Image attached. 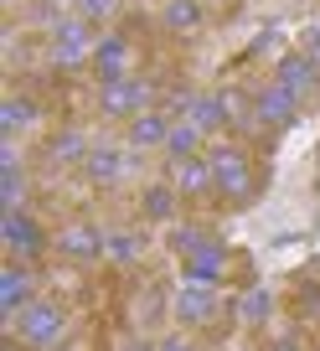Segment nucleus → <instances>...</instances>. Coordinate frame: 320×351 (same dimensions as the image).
<instances>
[{
  "label": "nucleus",
  "instance_id": "f257e3e1",
  "mask_svg": "<svg viewBox=\"0 0 320 351\" xmlns=\"http://www.w3.org/2000/svg\"><path fill=\"white\" fill-rule=\"evenodd\" d=\"M201 155H207L212 176H217V197L227 202V207H254L258 202V171H254V160H248L243 134H217V140H207Z\"/></svg>",
  "mask_w": 320,
  "mask_h": 351
},
{
  "label": "nucleus",
  "instance_id": "f03ea898",
  "mask_svg": "<svg viewBox=\"0 0 320 351\" xmlns=\"http://www.w3.org/2000/svg\"><path fill=\"white\" fill-rule=\"evenodd\" d=\"M99 32H103V26L83 21L77 11L57 16V21L47 26V62H52L57 73H88V62H93V42H99Z\"/></svg>",
  "mask_w": 320,
  "mask_h": 351
},
{
  "label": "nucleus",
  "instance_id": "7ed1b4c3",
  "mask_svg": "<svg viewBox=\"0 0 320 351\" xmlns=\"http://www.w3.org/2000/svg\"><path fill=\"white\" fill-rule=\"evenodd\" d=\"M0 330H5L11 341H21V346H32V351L62 346V341H67V305L52 300V295H36L11 326H0Z\"/></svg>",
  "mask_w": 320,
  "mask_h": 351
},
{
  "label": "nucleus",
  "instance_id": "20e7f679",
  "mask_svg": "<svg viewBox=\"0 0 320 351\" xmlns=\"http://www.w3.org/2000/svg\"><path fill=\"white\" fill-rule=\"evenodd\" d=\"M150 104H160V88H155V77H145V73H124V77H114V83L93 88V109H99L109 124H130L134 114L150 109Z\"/></svg>",
  "mask_w": 320,
  "mask_h": 351
},
{
  "label": "nucleus",
  "instance_id": "39448f33",
  "mask_svg": "<svg viewBox=\"0 0 320 351\" xmlns=\"http://www.w3.org/2000/svg\"><path fill=\"white\" fill-rule=\"evenodd\" d=\"M57 232L42 228V217H36L32 207H11L0 212V248H5V258H26V263H42L47 253H52Z\"/></svg>",
  "mask_w": 320,
  "mask_h": 351
},
{
  "label": "nucleus",
  "instance_id": "423d86ee",
  "mask_svg": "<svg viewBox=\"0 0 320 351\" xmlns=\"http://www.w3.org/2000/svg\"><path fill=\"white\" fill-rule=\"evenodd\" d=\"M222 315H227V300H222V289H212V285L181 279L176 295H171V320L186 326V330H212Z\"/></svg>",
  "mask_w": 320,
  "mask_h": 351
},
{
  "label": "nucleus",
  "instance_id": "0eeeda50",
  "mask_svg": "<svg viewBox=\"0 0 320 351\" xmlns=\"http://www.w3.org/2000/svg\"><path fill=\"white\" fill-rule=\"evenodd\" d=\"M254 119L264 134H279V130H295L299 119H305V99H295L284 83H258L254 88Z\"/></svg>",
  "mask_w": 320,
  "mask_h": 351
},
{
  "label": "nucleus",
  "instance_id": "6e6552de",
  "mask_svg": "<svg viewBox=\"0 0 320 351\" xmlns=\"http://www.w3.org/2000/svg\"><path fill=\"white\" fill-rule=\"evenodd\" d=\"M36 295H42L36 263H26V258H5V263H0V326H11Z\"/></svg>",
  "mask_w": 320,
  "mask_h": 351
},
{
  "label": "nucleus",
  "instance_id": "1a4fd4ad",
  "mask_svg": "<svg viewBox=\"0 0 320 351\" xmlns=\"http://www.w3.org/2000/svg\"><path fill=\"white\" fill-rule=\"evenodd\" d=\"M140 155L145 150H134V145H93L88 160L77 165V171H83L88 186H124L134 176V165H140Z\"/></svg>",
  "mask_w": 320,
  "mask_h": 351
},
{
  "label": "nucleus",
  "instance_id": "9d476101",
  "mask_svg": "<svg viewBox=\"0 0 320 351\" xmlns=\"http://www.w3.org/2000/svg\"><path fill=\"white\" fill-rule=\"evenodd\" d=\"M52 253L67 258V263H77V269L103 263V253H109V228H99V222H67V228L57 232Z\"/></svg>",
  "mask_w": 320,
  "mask_h": 351
},
{
  "label": "nucleus",
  "instance_id": "9b49d317",
  "mask_svg": "<svg viewBox=\"0 0 320 351\" xmlns=\"http://www.w3.org/2000/svg\"><path fill=\"white\" fill-rule=\"evenodd\" d=\"M227 269H232V248L217 238V232H212L197 253L181 258V279H191V285H212V289L227 285Z\"/></svg>",
  "mask_w": 320,
  "mask_h": 351
},
{
  "label": "nucleus",
  "instance_id": "f8f14e48",
  "mask_svg": "<svg viewBox=\"0 0 320 351\" xmlns=\"http://www.w3.org/2000/svg\"><path fill=\"white\" fill-rule=\"evenodd\" d=\"M88 73H93V83H114V77L134 73V36L130 32H99Z\"/></svg>",
  "mask_w": 320,
  "mask_h": 351
},
{
  "label": "nucleus",
  "instance_id": "ddd939ff",
  "mask_svg": "<svg viewBox=\"0 0 320 351\" xmlns=\"http://www.w3.org/2000/svg\"><path fill=\"white\" fill-rule=\"evenodd\" d=\"M227 315L238 320V326H248V330H269L279 320V295L269 285H248V289H238V295L227 300Z\"/></svg>",
  "mask_w": 320,
  "mask_h": 351
},
{
  "label": "nucleus",
  "instance_id": "4468645a",
  "mask_svg": "<svg viewBox=\"0 0 320 351\" xmlns=\"http://www.w3.org/2000/svg\"><path fill=\"white\" fill-rule=\"evenodd\" d=\"M134 207H140V222H150V228H171V222L181 217V207H186V197L176 191V181H171V176H160V181L140 186Z\"/></svg>",
  "mask_w": 320,
  "mask_h": 351
},
{
  "label": "nucleus",
  "instance_id": "2eb2a0df",
  "mask_svg": "<svg viewBox=\"0 0 320 351\" xmlns=\"http://www.w3.org/2000/svg\"><path fill=\"white\" fill-rule=\"evenodd\" d=\"M42 119H47V104L36 99V93H5L0 99V140H21V134H32V130H42Z\"/></svg>",
  "mask_w": 320,
  "mask_h": 351
},
{
  "label": "nucleus",
  "instance_id": "dca6fc26",
  "mask_svg": "<svg viewBox=\"0 0 320 351\" xmlns=\"http://www.w3.org/2000/svg\"><path fill=\"white\" fill-rule=\"evenodd\" d=\"M274 83H284L295 99H305V104H315V88H320V62L305 52V47H295V52H284L274 62Z\"/></svg>",
  "mask_w": 320,
  "mask_h": 351
},
{
  "label": "nucleus",
  "instance_id": "f3484780",
  "mask_svg": "<svg viewBox=\"0 0 320 351\" xmlns=\"http://www.w3.org/2000/svg\"><path fill=\"white\" fill-rule=\"evenodd\" d=\"M171 124H176V114L166 109V104H150V109H140L130 124H124V145H134V150H160L171 134Z\"/></svg>",
  "mask_w": 320,
  "mask_h": 351
},
{
  "label": "nucleus",
  "instance_id": "a211bd4d",
  "mask_svg": "<svg viewBox=\"0 0 320 351\" xmlns=\"http://www.w3.org/2000/svg\"><path fill=\"white\" fill-rule=\"evenodd\" d=\"M186 119L201 124V130H207V140L227 134V130H232V104H227V93H222V88H197V93H191V104H186Z\"/></svg>",
  "mask_w": 320,
  "mask_h": 351
},
{
  "label": "nucleus",
  "instance_id": "6ab92c4d",
  "mask_svg": "<svg viewBox=\"0 0 320 351\" xmlns=\"http://www.w3.org/2000/svg\"><path fill=\"white\" fill-rule=\"evenodd\" d=\"M166 176L176 181V191H181L186 202H207V197H217V176H212L207 155H191V160L166 165Z\"/></svg>",
  "mask_w": 320,
  "mask_h": 351
},
{
  "label": "nucleus",
  "instance_id": "aec40b11",
  "mask_svg": "<svg viewBox=\"0 0 320 351\" xmlns=\"http://www.w3.org/2000/svg\"><path fill=\"white\" fill-rule=\"evenodd\" d=\"M88 150H93V140H88L83 124H62V130H52L42 140L47 165H83V160H88Z\"/></svg>",
  "mask_w": 320,
  "mask_h": 351
},
{
  "label": "nucleus",
  "instance_id": "412c9836",
  "mask_svg": "<svg viewBox=\"0 0 320 351\" xmlns=\"http://www.w3.org/2000/svg\"><path fill=\"white\" fill-rule=\"evenodd\" d=\"M26 165H21V145L5 140L0 145V212H11V207H26Z\"/></svg>",
  "mask_w": 320,
  "mask_h": 351
},
{
  "label": "nucleus",
  "instance_id": "4be33fe9",
  "mask_svg": "<svg viewBox=\"0 0 320 351\" xmlns=\"http://www.w3.org/2000/svg\"><path fill=\"white\" fill-rule=\"evenodd\" d=\"M207 16H212L207 0H160V32L171 36H197L207 26Z\"/></svg>",
  "mask_w": 320,
  "mask_h": 351
},
{
  "label": "nucleus",
  "instance_id": "5701e85b",
  "mask_svg": "<svg viewBox=\"0 0 320 351\" xmlns=\"http://www.w3.org/2000/svg\"><path fill=\"white\" fill-rule=\"evenodd\" d=\"M201 150H207V130H201V124H191L186 114H181V119L171 124L166 145H160V155H166V165H176V160H191V155H201Z\"/></svg>",
  "mask_w": 320,
  "mask_h": 351
},
{
  "label": "nucleus",
  "instance_id": "b1692460",
  "mask_svg": "<svg viewBox=\"0 0 320 351\" xmlns=\"http://www.w3.org/2000/svg\"><path fill=\"white\" fill-rule=\"evenodd\" d=\"M145 248H150L145 228H109V253H103V263H114V269H134V263L145 258Z\"/></svg>",
  "mask_w": 320,
  "mask_h": 351
},
{
  "label": "nucleus",
  "instance_id": "393cba45",
  "mask_svg": "<svg viewBox=\"0 0 320 351\" xmlns=\"http://www.w3.org/2000/svg\"><path fill=\"white\" fill-rule=\"evenodd\" d=\"M207 238H212V232L201 228V222H181V217H176V222H171V228H166V248L176 253V258H186V253H197V248H201V243H207Z\"/></svg>",
  "mask_w": 320,
  "mask_h": 351
},
{
  "label": "nucleus",
  "instance_id": "a878e982",
  "mask_svg": "<svg viewBox=\"0 0 320 351\" xmlns=\"http://www.w3.org/2000/svg\"><path fill=\"white\" fill-rule=\"evenodd\" d=\"M73 11L83 16V21H93V26H114L119 11H124V0H73Z\"/></svg>",
  "mask_w": 320,
  "mask_h": 351
},
{
  "label": "nucleus",
  "instance_id": "bb28decb",
  "mask_svg": "<svg viewBox=\"0 0 320 351\" xmlns=\"http://www.w3.org/2000/svg\"><path fill=\"white\" fill-rule=\"evenodd\" d=\"M305 330L299 326H284V330H269V346H279V351H295V346H305Z\"/></svg>",
  "mask_w": 320,
  "mask_h": 351
},
{
  "label": "nucleus",
  "instance_id": "cd10ccee",
  "mask_svg": "<svg viewBox=\"0 0 320 351\" xmlns=\"http://www.w3.org/2000/svg\"><path fill=\"white\" fill-rule=\"evenodd\" d=\"M299 315H305V320H320V289H315V285H310L305 300H299Z\"/></svg>",
  "mask_w": 320,
  "mask_h": 351
},
{
  "label": "nucleus",
  "instance_id": "c85d7f7f",
  "mask_svg": "<svg viewBox=\"0 0 320 351\" xmlns=\"http://www.w3.org/2000/svg\"><path fill=\"white\" fill-rule=\"evenodd\" d=\"M305 52L320 62V26H310V32H305Z\"/></svg>",
  "mask_w": 320,
  "mask_h": 351
},
{
  "label": "nucleus",
  "instance_id": "c756f323",
  "mask_svg": "<svg viewBox=\"0 0 320 351\" xmlns=\"http://www.w3.org/2000/svg\"><path fill=\"white\" fill-rule=\"evenodd\" d=\"M207 5L212 11H227V5H238V0H207Z\"/></svg>",
  "mask_w": 320,
  "mask_h": 351
},
{
  "label": "nucleus",
  "instance_id": "7c9ffc66",
  "mask_svg": "<svg viewBox=\"0 0 320 351\" xmlns=\"http://www.w3.org/2000/svg\"><path fill=\"white\" fill-rule=\"evenodd\" d=\"M315 104H320V88H315Z\"/></svg>",
  "mask_w": 320,
  "mask_h": 351
}]
</instances>
